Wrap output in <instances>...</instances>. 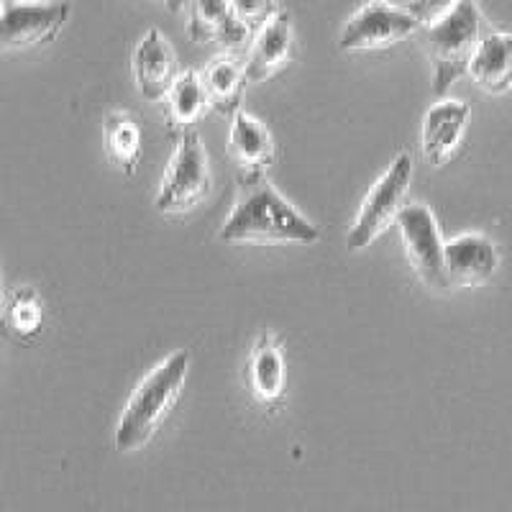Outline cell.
<instances>
[{
  "instance_id": "8",
  "label": "cell",
  "mask_w": 512,
  "mask_h": 512,
  "mask_svg": "<svg viewBox=\"0 0 512 512\" xmlns=\"http://www.w3.org/2000/svg\"><path fill=\"white\" fill-rule=\"evenodd\" d=\"M397 228H400L405 256H408L413 272L418 274V280L428 290H446L448 282L446 269H443L446 244L441 241L433 210L420 203L405 205L397 218Z\"/></svg>"
},
{
  "instance_id": "9",
  "label": "cell",
  "mask_w": 512,
  "mask_h": 512,
  "mask_svg": "<svg viewBox=\"0 0 512 512\" xmlns=\"http://www.w3.org/2000/svg\"><path fill=\"white\" fill-rule=\"evenodd\" d=\"M131 72H134L136 90L149 103L167 100L169 90L180 77L177 70V54L167 36L159 29H149L136 44L131 57Z\"/></svg>"
},
{
  "instance_id": "2",
  "label": "cell",
  "mask_w": 512,
  "mask_h": 512,
  "mask_svg": "<svg viewBox=\"0 0 512 512\" xmlns=\"http://www.w3.org/2000/svg\"><path fill=\"white\" fill-rule=\"evenodd\" d=\"M187 372H190V351L182 349L167 356L141 379L116 425V448L121 454H134L152 441L169 410L180 400Z\"/></svg>"
},
{
  "instance_id": "15",
  "label": "cell",
  "mask_w": 512,
  "mask_h": 512,
  "mask_svg": "<svg viewBox=\"0 0 512 512\" xmlns=\"http://www.w3.org/2000/svg\"><path fill=\"white\" fill-rule=\"evenodd\" d=\"M228 152L241 167V175H267V169L277 159L272 134L246 111L231 116Z\"/></svg>"
},
{
  "instance_id": "4",
  "label": "cell",
  "mask_w": 512,
  "mask_h": 512,
  "mask_svg": "<svg viewBox=\"0 0 512 512\" xmlns=\"http://www.w3.org/2000/svg\"><path fill=\"white\" fill-rule=\"evenodd\" d=\"M210 187H213V175H210L208 152L198 131H187L177 139L167 175L154 198V210L167 218L187 216L203 205L210 195Z\"/></svg>"
},
{
  "instance_id": "21",
  "label": "cell",
  "mask_w": 512,
  "mask_h": 512,
  "mask_svg": "<svg viewBox=\"0 0 512 512\" xmlns=\"http://www.w3.org/2000/svg\"><path fill=\"white\" fill-rule=\"evenodd\" d=\"M231 3L254 31L262 29L269 18L280 13L277 11V0H231Z\"/></svg>"
},
{
  "instance_id": "23",
  "label": "cell",
  "mask_w": 512,
  "mask_h": 512,
  "mask_svg": "<svg viewBox=\"0 0 512 512\" xmlns=\"http://www.w3.org/2000/svg\"><path fill=\"white\" fill-rule=\"evenodd\" d=\"M164 3H167V8L172 13H180L182 8L185 6H190V0H164Z\"/></svg>"
},
{
  "instance_id": "20",
  "label": "cell",
  "mask_w": 512,
  "mask_h": 512,
  "mask_svg": "<svg viewBox=\"0 0 512 512\" xmlns=\"http://www.w3.org/2000/svg\"><path fill=\"white\" fill-rule=\"evenodd\" d=\"M6 328L11 331L13 338L18 341H34L41 333V323H44V310H41V300L36 290L31 287H18V290L6 292Z\"/></svg>"
},
{
  "instance_id": "11",
  "label": "cell",
  "mask_w": 512,
  "mask_h": 512,
  "mask_svg": "<svg viewBox=\"0 0 512 512\" xmlns=\"http://www.w3.org/2000/svg\"><path fill=\"white\" fill-rule=\"evenodd\" d=\"M500 267L495 241L484 233H461L446 244L443 269L448 287H477Z\"/></svg>"
},
{
  "instance_id": "14",
  "label": "cell",
  "mask_w": 512,
  "mask_h": 512,
  "mask_svg": "<svg viewBox=\"0 0 512 512\" xmlns=\"http://www.w3.org/2000/svg\"><path fill=\"white\" fill-rule=\"evenodd\" d=\"M249 384L254 400L269 413H277L285 402V354L274 333L256 338L249 359Z\"/></svg>"
},
{
  "instance_id": "7",
  "label": "cell",
  "mask_w": 512,
  "mask_h": 512,
  "mask_svg": "<svg viewBox=\"0 0 512 512\" xmlns=\"http://www.w3.org/2000/svg\"><path fill=\"white\" fill-rule=\"evenodd\" d=\"M67 0H6L0 41L6 52H29L52 44L70 21Z\"/></svg>"
},
{
  "instance_id": "13",
  "label": "cell",
  "mask_w": 512,
  "mask_h": 512,
  "mask_svg": "<svg viewBox=\"0 0 512 512\" xmlns=\"http://www.w3.org/2000/svg\"><path fill=\"white\" fill-rule=\"evenodd\" d=\"M295 54V31L287 13H277L256 31L251 41L249 57L244 62L246 80L249 82H267L280 70H285Z\"/></svg>"
},
{
  "instance_id": "6",
  "label": "cell",
  "mask_w": 512,
  "mask_h": 512,
  "mask_svg": "<svg viewBox=\"0 0 512 512\" xmlns=\"http://www.w3.org/2000/svg\"><path fill=\"white\" fill-rule=\"evenodd\" d=\"M423 29L408 6H392L387 0H372L346 21L338 36L341 52H379L397 47Z\"/></svg>"
},
{
  "instance_id": "10",
  "label": "cell",
  "mask_w": 512,
  "mask_h": 512,
  "mask_svg": "<svg viewBox=\"0 0 512 512\" xmlns=\"http://www.w3.org/2000/svg\"><path fill=\"white\" fill-rule=\"evenodd\" d=\"M187 31L195 44H218L226 52L244 49L254 34L231 0H190Z\"/></svg>"
},
{
  "instance_id": "16",
  "label": "cell",
  "mask_w": 512,
  "mask_h": 512,
  "mask_svg": "<svg viewBox=\"0 0 512 512\" xmlns=\"http://www.w3.org/2000/svg\"><path fill=\"white\" fill-rule=\"evenodd\" d=\"M469 77L479 90L489 95H505L512 90V34L507 31H489L482 36Z\"/></svg>"
},
{
  "instance_id": "12",
  "label": "cell",
  "mask_w": 512,
  "mask_h": 512,
  "mask_svg": "<svg viewBox=\"0 0 512 512\" xmlns=\"http://www.w3.org/2000/svg\"><path fill=\"white\" fill-rule=\"evenodd\" d=\"M469 116H472V108L461 100H441L425 113L423 128H420V152L425 162L443 167L454 157L464 139Z\"/></svg>"
},
{
  "instance_id": "5",
  "label": "cell",
  "mask_w": 512,
  "mask_h": 512,
  "mask_svg": "<svg viewBox=\"0 0 512 512\" xmlns=\"http://www.w3.org/2000/svg\"><path fill=\"white\" fill-rule=\"evenodd\" d=\"M410 180H413V157L408 152H400L361 203L359 213L346 233L349 251L367 249L387 228L395 226L400 210L405 208L402 200L408 195Z\"/></svg>"
},
{
  "instance_id": "3",
  "label": "cell",
  "mask_w": 512,
  "mask_h": 512,
  "mask_svg": "<svg viewBox=\"0 0 512 512\" xmlns=\"http://www.w3.org/2000/svg\"><path fill=\"white\" fill-rule=\"evenodd\" d=\"M420 31L433 62V95L441 98L469 75V64L482 41V11L474 0H461L446 18Z\"/></svg>"
},
{
  "instance_id": "19",
  "label": "cell",
  "mask_w": 512,
  "mask_h": 512,
  "mask_svg": "<svg viewBox=\"0 0 512 512\" xmlns=\"http://www.w3.org/2000/svg\"><path fill=\"white\" fill-rule=\"evenodd\" d=\"M105 152L108 159L126 177H134L141 162V131L136 121L123 111H111L105 116Z\"/></svg>"
},
{
  "instance_id": "18",
  "label": "cell",
  "mask_w": 512,
  "mask_h": 512,
  "mask_svg": "<svg viewBox=\"0 0 512 512\" xmlns=\"http://www.w3.org/2000/svg\"><path fill=\"white\" fill-rule=\"evenodd\" d=\"M200 75H203L210 108L221 116H236L241 111L246 82H249L244 64L236 59V54L228 52L223 57H216Z\"/></svg>"
},
{
  "instance_id": "1",
  "label": "cell",
  "mask_w": 512,
  "mask_h": 512,
  "mask_svg": "<svg viewBox=\"0 0 512 512\" xmlns=\"http://www.w3.org/2000/svg\"><path fill=\"white\" fill-rule=\"evenodd\" d=\"M218 239L226 244H315L320 228L287 203L267 175H239V200Z\"/></svg>"
},
{
  "instance_id": "22",
  "label": "cell",
  "mask_w": 512,
  "mask_h": 512,
  "mask_svg": "<svg viewBox=\"0 0 512 512\" xmlns=\"http://www.w3.org/2000/svg\"><path fill=\"white\" fill-rule=\"evenodd\" d=\"M461 0H410L408 8L415 18L420 21V26H433L436 21L446 18L448 13L459 6Z\"/></svg>"
},
{
  "instance_id": "17",
  "label": "cell",
  "mask_w": 512,
  "mask_h": 512,
  "mask_svg": "<svg viewBox=\"0 0 512 512\" xmlns=\"http://www.w3.org/2000/svg\"><path fill=\"white\" fill-rule=\"evenodd\" d=\"M208 105L203 75L195 70L180 72V77H177V82L167 95V118H164L167 134L172 139H180L187 131H195Z\"/></svg>"
}]
</instances>
